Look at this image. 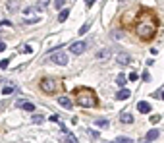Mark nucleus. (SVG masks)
<instances>
[{"mask_svg": "<svg viewBox=\"0 0 164 143\" xmlns=\"http://www.w3.org/2000/svg\"><path fill=\"white\" fill-rule=\"evenodd\" d=\"M14 91H16V87H10V85H8V87L2 89V95H10V93H14Z\"/></svg>", "mask_w": 164, "mask_h": 143, "instance_id": "aec40b11", "label": "nucleus"}, {"mask_svg": "<svg viewBox=\"0 0 164 143\" xmlns=\"http://www.w3.org/2000/svg\"><path fill=\"white\" fill-rule=\"evenodd\" d=\"M137 78H139V76L133 72V74H129V78H127V79H129V81H137Z\"/></svg>", "mask_w": 164, "mask_h": 143, "instance_id": "5701e85b", "label": "nucleus"}, {"mask_svg": "<svg viewBox=\"0 0 164 143\" xmlns=\"http://www.w3.org/2000/svg\"><path fill=\"white\" fill-rule=\"evenodd\" d=\"M154 139H158V130H151V131H147L145 141H154Z\"/></svg>", "mask_w": 164, "mask_h": 143, "instance_id": "f8f14e48", "label": "nucleus"}, {"mask_svg": "<svg viewBox=\"0 0 164 143\" xmlns=\"http://www.w3.org/2000/svg\"><path fill=\"white\" fill-rule=\"evenodd\" d=\"M151 122L152 124H158V122H160V116H151Z\"/></svg>", "mask_w": 164, "mask_h": 143, "instance_id": "a878e982", "label": "nucleus"}, {"mask_svg": "<svg viewBox=\"0 0 164 143\" xmlns=\"http://www.w3.org/2000/svg\"><path fill=\"white\" fill-rule=\"evenodd\" d=\"M58 81L52 78H44L43 81H41V89H43V93H46V95H52V93L58 91Z\"/></svg>", "mask_w": 164, "mask_h": 143, "instance_id": "7ed1b4c3", "label": "nucleus"}, {"mask_svg": "<svg viewBox=\"0 0 164 143\" xmlns=\"http://www.w3.org/2000/svg\"><path fill=\"white\" fill-rule=\"evenodd\" d=\"M120 122H124V124H131V122H133V116L129 114V112H122V114H120Z\"/></svg>", "mask_w": 164, "mask_h": 143, "instance_id": "9b49d317", "label": "nucleus"}, {"mask_svg": "<svg viewBox=\"0 0 164 143\" xmlns=\"http://www.w3.org/2000/svg\"><path fill=\"white\" fill-rule=\"evenodd\" d=\"M85 50H87V43L85 41H76V43L69 45V52H73V54H83Z\"/></svg>", "mask_w": 164, "mask_h": 143, "instance_id": "20e7f679", "label": "nucleus"}, {"mask_svg": "<svg viewBox=\"0 0 164 143\" xmlns=\"http://www.w3.org/2000/svg\"><path fill=\"white\" fill-rule=\"evenodd\" d=\"M87 133H91L93 137H101V133H99V131H95V130H87Z\"/></svg>", "mask_w": 164, "mask_h": 143, "instance_id": "b1692460", "label": "nucleus"}, {"mask_svg": "<svg viewBox=\"0 0 164 143\" xmlns=\"http://www.w3.org/2000/svg\"><path fill=\"white\" fill-rule=\"evenodd\" d=\"M73 99H76V103L83 108H93L97 106V95L93 89H89V87H76L73 89Z\"/></svg>", "mask_w": 164, "mask_h": 143, "instance_id": "f03ea898", "label": "nucleus"}, {"mask_svg": "<svg viewBox=\"0 0 164 143\" xmlns=\"http://www.w3.org/2000/svg\"><path fill=\"white\" fill-rule=\"evenodd\" d=\"M158 97H160V99L164 101V91H160V93H158Z\"/></svg>", "mask_w": 164, "mask_h": 143, "instance_id": "7c9ffc66", "label": "nucleus"}, {"mask_svg": "<svg viewBox=\"0 0 164 143\" xmlns=\"http://www.w3.org/2000/svg\"><path fill=\"white\" fill-rule=\"evenodd\" d=\"M66 141H77V137H76V136H71V133H68V131H66Z\"/></svg>", "mask_w": 164, "mask_h": 143, "instance_id": "4be33fe9", "label": "nucleus"}, {"mask_svg": "<svg viewBox=\"0 0 164 143\" xmlns=\"http://www.w3.org/2000/svg\"><path fill=\"white\" fill-rule=\"evenodd\" d=\"M126 81H127V78H126V76H124V74H120V76L116 78V83L120 85V87H124V85H126Z\"/></svg>", "mask_w": 164, "mask_h": 143, "instance_id": "dca6fc26", "label": "nucleus"}, {"mask_svg": "<svg viewBox=\"0 0 164 143\" xmlns=\"http://www.w3.org/2000/svg\"><path fill=\"white\" fill-rule=\"evenodd\" d=\"M31 50H33L31 46H23V48H21V52H25V54H29V52H31Z\"/></svg>", "mask_w": 164, "mask_h": 143, "instance_id": "bb28decb", "label": "nucleus"}, {"mask_svg": "<svg viewBox=\"0 0 164 143\" xmlns=\"http://www.w3.org/2000/svg\"><path fill=\"white\" fill-rule=\"evenodd\" d=\"M95 124L99 126V128H108V126H110V122H108L106 118H97V120H95Z\"/></svg>", "mask_w": 164, "mask_h": 143, "instance_id": "4468645a", "label": "nucleus"}, {"mask_svg": "<svg viewBox=\"0 0 164 143\" xmlns=\"http://www.w3.org/2000/svg\"><path fill=\"white\" fill-rule=\"evenodd\" d=\"M129 95H131V91L122 87L120 91H118V95H116V99H118V101H126V99H129Z\"/></svg>", "mask_w": 164, "mask_h": 143, "instance_id": "1a4fd4ad", "label": "nucleus"}, {"mask_svg": "<svg viewBox=\"0 0 164 143\" xmlns=\"http://www.w3.org/2000/svg\"><path fill=\"white\" fill-rule=\"evenodd\" d=\"M97 58H99V60H108V58H110V50H106V48L99 50V52H97Z\"/></svg>", "mask_w": 164, "mask_h": 143, "instance_id": "ddd939ff", "label": "nucleus"}, {"mask_svg": "<svg viewBox=\"0 0 164 143\" xmlns=\"http://www.w3.org/2000/svg\"><path fill=\"white\" fill-rule=\"evenodd\" d=\"M18 6H19V4H18V0H8V4H6V10H8L10 14H16V12L19 10Z\"/></svg>", "mask_w": 164, "mask_h": 143, "instance_id": "6e6552de", "label": "nucleus"}, {"mask_svg": "<svg viewBox=\"0 0 164 143\" xmlns=\"http://www.w3.org/2000/svg\"><path fill=\"white\" fill-rule=\"evenodd\" d=\"M50 122H60V116H56V114H52V116H50Z\"/></svg>", "mask_w": 164, "mask_h": 143, "instance_id": "cd10ccee", "label": "nucleus"}, {"mask_svg": "<svg viewBox=\"0 0 164 143\" xmlns=\"http://www.w3.org/2000/svg\"><path fill=\"white\" fill-rule=\"evenodd\" d=\"M157 27H158V21L149 10H143V12L139 14L137 23H135V33H137L141 39H151V37H154Z\"/></svg>", "mask_w": 164, "mask_h": 143, "instance_id": "f257e3e1", "label": "nucleus"}, {"mask_svg": "<svg viewBox=\"0 0 164 143\" xmlns=\"http://www.w3.org/2000/svg\"><path fill=\"white\" fill-rule=\"evenodd\" d=\"M143 79H145V81H149V79H151V74H149V72H145V74H143Z\"/></svg>", "mask_w": 164, "mask_h": 143, "instance_id": "c85d7f7f", "label": "nucleus"}, {"mask_svg": "<svg viewBox=\"0 0 164 143\" xmlns=\"http://www.w3.org/2000/svg\"><path fill=\"white\" fill-rule=\"evenodd\" d=\"M25 112H35V104L33 103H23V106H21Z\"/></svg>", "mask_w": 164, "mask_h": 143, "instance_id": "f3484780", "label": "nucleus"}, {"mask_svg": "<svg viewBox=\"0 0 164 143\" xmlns=\"http://www.w3.org/2000/svg\"><path fill=\"white\" fill-rule=\"evenodd\" d=\"M137 110L141 112V114H149V112H151V104L147 103V101H141V103L137 104Z\"/></svg>", "mask_w": 164, "mask_h": 143, "instance_id": "0eeeda50", "label": "nucleus"}, {"mask_svg": "<svg viewBox=\"0 0 164 143\" xmlns=\"http://www.w3.org/2000/svg\"><path fill=\"white\" fill-rule=\"evenodd\" d=\"M50 60L58 66H66L68 64V54H66V52H54L50 56Z\"/></svg>", "mask_w": 164, "mask_h": 143, "instance_id": "39448f33", "label": "nucleus"}, {"mask_svg": "<svg viewBox=\"0 0 164 143\" xmlns=\"http://www.w3.org/2000/svg\"><path fill=\"white\" fill-rule=\"evenodd\" d=\"M116 141H122V143H131V137H126V136H118Z\"/></svg>", "mask_w": 164, "mask_h": 143, "instance_id": "6ab92c4d", "label": "nucleus"}, {"mask_svg": "<svg viewBox=\"0 0 164 143\" xmlns=\"http://www.w3.org/2000/svg\"><path fill=\"white\" fill-rule=\"evenodd\" d=\"M64 4H66V0H54V8H56V10H62Z\"/></svg>", "mask_w": 164, "mask_h": 143, "instance_id": "a211bd4d", "label": "nucleus"}, {"mask_svg": "<svg viewBox=\"0 0 164 143\" xmlns=\"http://www.w3.org/2000/svg\"><path fill=\"white\" fill-rule=\"evenodd\" d=\"M116 62L120 66H127L129 62H131V54H127V52H120L118 56H116Z\"/></svg>", "mask_w": 164, "mask_h": 143, "instance_id": "423d86ee", "label": "nucleus"}, {"mask_svg": "<svg viewBox=\"0 0 164 143\" xmlns=\"http://www.w3.org/2000/svg\"><path fill=\"white\" fill-rule=\"evenodd\" d=\"M8 64H10V60H2V62H0V68L4 70V68H8Z\"/></svg>", "mask_w": 164, "mask_h": 143, "instance_id": "393cba45", "label": "nucleus"}, {"mask_svg": "<svg viewBox=\"0 0 164 143\" xmlns=\"http://www.w3.org/2000/svg\"><path fill=\"white\" fill-rule=\"evenodd\" d=\"M4 48H6V43H4V41H0V52L4 50Z\"/></svg>", "mask_w": 164, "mask_h": 143, "instance_id": "c756f323", "label": "nucleus"}, {"mask_svg": "<svg viewBox=\"0 0 164 143\" xmlns=\"http://www.w3.org/2000/svg\"><path fill=\"white\" fill-rule=\"evenodd\" d=\"M68 16H69V10H68V8H64L62 12L58 14V21H66V20H68Z\"/></svg>", "mask_w": 164, "mask_h": 143, "instance_id": "2eb2a0df", "label": "nucleus"}, {"mask_svg": "<svg viewBox=\"0 0 164 143\" xmlns=\"http://www.w3.org/2000/svg\"><path fill=\"white\" fill-rule=\"evenodd\" d=\"M31 120H33V122H35V124H41V122H43V120H44V118L41 116V114H33V118H31Z\"/></svg>", "mask_w": 164, "mask_h": 143, "instance_id": "412c9836", "label": "nucleus"}, {"mask_svg": "<svg viewBox=\"0 0 164 143\" xmlns=\"http://www.w3.org/2000/svg\"><path fill=\"white\" fill-rule=\"evenodd\" d=\"M58 103L62 104L64 108H71V101H69V97H64L62 95V97H58Z\"/></svg>", "mask_w": 164, "mask_h": 143, "instance_id": "9d476101", "label": "nucleus"}]
</instances>
